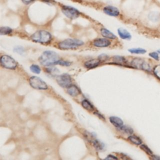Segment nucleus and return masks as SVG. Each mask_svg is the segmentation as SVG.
<instances>
[{
    "mask_svg": "<svg viewBox=\"0 0 160 160\" xmlns=\"http://www.w3.org/2000/svg\"><path fill=\"white\" fill-rule=\"evenodd\" d=\"M71 63L68 61H65L64 60H60L58 63V64H60L61 66H69L71 65Z\"/></svg>",
    "mask_w": 160,
    "mask_h": 160,
    "instance_id": "28",
    "label": "nucleus"
},
{
    "mask_svg": "<svg viewBox=\"0 0 160 160\" xmlns=\"http://www.w3.org/2000/svg\"><path fill=\"white\" fill-rule=\"evenodd\" d=\"M103 12L110 16L117 17L120 15V10L115 6H106L103 8Z\"/></svg>",
    "mask_w": 160,
    "mask_h": 160,
    "instance_id": "9",
    "label": "nucleus"
},
{
    "mask_svg": "<svg viewBox=\"0 0 160 160\" xmlns=\"http://www.w3.org/2000/svg\"><path fill=\"white\" fill-rule=\"evenodd\" d=\"M110 121L117 128H120L123 125V120L117 117H110Z\"/></svg>",
    "mask_w": 160,
    "mask_h": 160,
    "instance_id": "15",
    "label": "nucleus"
},
{
    "mask_svg": "<svg viewBox=\"0 0 160 160\" xmlns=\"http://www.w3.org/2000/svg\"><path fill=\"white\" fill-rule=\"evenodd\" d=\"M60 60L59 55L52 51H46L40 57L39 61L41 64L45 66H51L58 64Z\"/></svg>",
    "mask_w": 160,
    "mask_h": 160,
    "instance_id": "1",
    "label": "nucleus"
},
{
    "mask_svg": "<svg viewBox=\"0 0 160 160\" xmlns=\"http://www.w3.org/2000/svg\"><path fill=\"white\" fill-rule=\"evenodd\" d=\"M128 140L131 143H133V144H136V145H140L142 143V141H141V139L140 138H138V136H133V135L130 136L128 137Z\"/></svg>",
    "mask_w": 160,
    "mask_h": 160,
    "instance_id": "18",
    "label": "nucleus"
},
{
    "mask_svg": "<svg viewBox=\"0 0 160 160\" xmlns=\"http://www.w3.org/2000/svg\"><path fill=\"white\" fill-rule=\"evenodd\" d=\"M1 64L3 67L9 70H15L17 67L16 61L8 55H3L1 57Z\"/></svg>",
    "mask_w": 160,
    "mask_h": 160,
    "instance_id": "6",
    "label": "nucleus"
},
{
    "mask_svg": "<svg viewBox=\"0 0 160 160\" xmlns=\"http://www.w3.org/2000/svg\"><path fill=\"white\" fill-rule=\"evenodd\" d=\"M113 58H114V60H115V61H116L118 63H123V62L125 61V59L122 56H114Z\"/></svg>",
    "mask_w": 160,
    "mask_h": 160,
    "instance_id": "27",
    "label": "nucleus"
},
{
    "mask_svg": "<svg viewBox=\"0 0 160 160\" xmlns=\"http://www.w3.org/2000/svg\"><path fill=\"white\" fill-rule=\"evenodd\" d=\"M13 30L10 28L9 27L4 26L2 27L0 29V35H9L12 33Z\"/></svg>",
    "mask_w": 160,
    "mask_h": 160,
    "instance_id": "19",
    "label": "nucleus"
},
{
    "mask_svg": "<svg viewBox=\"0 0 160 160\" xmlns=\"http://www.w3.org/2000/svg\"><path fill=\"white\" fill-rule=\"evenodd\" d=\"M153 159H160V157H153Z\"/></svg>",
    "mask_w": 160,
    "mask_h": 160,
    "instance_id": "33",
    "label": "nucleus"
},
{
    "mask_svg": "<svg viewBox=\"0 0 160 160\" xmlns=\"http://www.w3.org/2000/svg\"><path fill=\"white\" fill-rule=\"evenodd\" d=\"M118 130L121 132H123L124 133L126 134H131L133 133V130L128 127H127V126H122V127L118 128Z\"/></svg>",
    "mask_w": 160,
    "mask_h": 160,
    "instance_id": "20",
    "label": "nucleus"
},
{
    "mask_svg": "<svg viewBox=\"0 0 160 160\" xmlns=\"http://www.w3.org/2000/svg\"><path fill=\"white\" fill-rule=\"evenodd\" d=\"M82 105L85 109H86L88 111H93L94 110V107L93 105L91 104V103L87 99H84L82 102Z\"/></svg>",
    "mask_w": 160,
    "mask_h": 160,
    "instance_id": "17",
    "label": "nucleus"
},
{
    "mask_svg": "<svg viewBox=\"0 0 160 160\" xmlns=\"http://www.w3.org/2000/svg\"><path fill=\"white\" fill-rule=\"evenodd\" d=\"M61 11L67 18L71 19L77 18L80 16V14H81L79 11L75 8L66 5L62 6Z\"/></svg>",
    "mask_w": 160,
    "mask_h": 160,
    "instance_id": "4",
    "label": "nucleus"
},
{
    "mask_svg": "<svg viewBox=\"0 0 160 160\" xmlns=\"http://www.w3.org/2000/svg\"><path fill=\"white\" fill-rule=\"evenodd\" d=\"M105 159H118V158L116 157L115 156H113L112 155H110Z\"/></svg>",
    "mask_w": 160,
    "mask_h": 160,
    "instance_id": "31",
    "label": "nucleus"
},
{
    "mask_svg": "<svg viewBox=\"0 0 160 160\" xmlns=\"http://www.w3.org/2000/svg\"><path fill=\"white\" fill-rule=\"evenodd\" d=\"M150 56L151 57H152L153 58H154V59L156 60H159V55H158V54L157 53H156V52H153V53H150Z\"/></svg>",
    "mask_w": 160,
    "mask_h": 160,
    "instance_id": "30",
    "label": "nucleus"
},
{
    "mask_svg": "<svg viewBox=\"0 0 160 160\" xmlns=\"http://www.w3.org/2000/svg\"><path fill=\"white\" fill-rule=\"evenodd\" d=\"M129 52L133 54H144L146 52V51L144 49L142 48H133L128 50Z\"/></svg>",
    "mask_w": 160,
    "mask_h": 160,
    "instance_id": "21",
    "label": "nucleus"
},
{
    "mask_svg": "<svg viewBox=\"0 0 160 160\" xmlns=\"http://www.w3.org/2000/svg\"><path fill=\"white\" fill-rule=\"evenodd\" d=\"M30 84L31 86L36 89L45 90L48 89V85L43 79L37 76H33L30 79Z\"/></svg>",
    "mask_w": 160,
    "mask_h": 160,
    "instance_id": "5",
    "label": "nucleus"
},
{
    "mask_svg": "<svg viewBox=\"0 0 160 160\" xmlns=\"http://www.w3.org/2000/svg\"><path fill=\"white\" fill-rule=\"evenodd\" d=\"M100 63L101 61L99 60H91L85 63V66L88 69H92V68L97 67Z\"/></svg>",
    "mask_w": 160,
    "mask_h": 160,
    "instance_id": "14",
    "label": "nucleus"
},
{
    "mask_svg": "<svg viewBox=\"0 0 160 160\" xmlns=\"http://www.w3.org/2000/svg\"><path fill=\"white\" fill-rule=\"evenodd\" d=\"M154 73L156 76L160 79V65H158L154 68Z\"/></svg>",
    "mask_w": 160,
    "mask_h": 160,
    "instance_id": "26",
    "label": "nucleus"
},
{
    "mask_svg": "<svg viewBox=\"0 0 160 160\" xmlns=\"http://www.w3.org/2000/svg\"><path fill=\"white\" fill-rule=\"evenodd\" d=\"M109 58V56H107L106 54H101L99 56V60L100 61H106Z\"/></svg>",
    "mask_w": 160,
    "mask_h": 160,
    "instance_id": "29",
    "label": "nucleus"
},
{
    "mask_svg": "<svg viewBox=\"0 0 160 160\" xmlns=\"http://www.w3.org/2000/svg\"><path fill=\"white\" fill-rule=\"evenodd\" d=\"M21 1L23 2L25 5H29L31 3H32L33 2L35 1V0H21Z\"/></svg>",
    "mask_w": 160,
    "mask_h": 160,
    "instance_id": "32",
    "label": "nucleus"
},
{
    "mask_svg": "<svg viewBox=\"0 0 160 160\" xmlns=\"http://www.w3.org/2000/svg\"><path fill=\"white\" fill-rule=\"evenodd\" d=\"M159 15L158 13H151L150 14V16H149V18L151 20V21H158L159 19Z\"/></svg>",
    "mask_w": 160,
    "mask_h": 160,
    "instance_id": "23",
    "label": "nucleus"
},
{
    "mask_svg": "<svg viewBox=\"0 0 160 160\" xmlns=\"http://www.w3.org/2000/svg\"><path fill=\"white\" fill-rule=\"evenodd\" d=\"M131 65L139 70L150 71V66L148 62L141 58H135L131 62Z\"/></svg>",
    "mask_w": 160,
    "mask_h": 160,
    "instance_id": "8",
    "label": "nucleus"
},
{
    "mask_svg": "<svg viewBox=\"0 0 160 160\" xmlns=\"http://www.w3.org/2000/svg\"><path fill=\"white\" fill-rule=\"evenodd\" d=\"M118 33L120 36V37L123 40H129L131 38V34L127 30L124 28H119L118 30Z\"/></svg>",
    "mask_w": 160,
    "mask_h": 160,
    "instance_id": "12",
    "label": "nucleus"
},
{
    "mask_svg": "<svg viewBox=\"0 0 160 160\" xmlns=\"http://www.w3.org/2000/svg\"><path fill=\"white\" fill-rule=\"evenodd\" d=\"M111 41L107 38H98L93 41V44L97 48H106L111 45Z\"/></svg>",
    "mask_w": 160,
    "mask_h": 160,
    "instance_id": "10",
    "label": "nucleus"
},
{
    "mask_svg": "<svg viewBox=\"0 0 160 160\" xmlns=\"http://www.w3.org/2000/svg\"><path fill=\"white\" fill-rule=\"evenodd\" d=\"M141 148L143 151H144L146 153L149 154V155H152V151H151V150L147 146H146L145 144H141Z\"/></svg>",
    "mask_w": 160,
    "mask_h": 160,
    "instance_id": "24",
    "label": "nucleus"
},
{
    "mask_svg": "<svg viewBox=\"0 0 160 160\" xmlns=\"http://www.w3.org/2000/svg\"><path fill=\"white\" fill-rule=\"evenodd\" d=\"M101 35L105 38L110 40H115L117 39V37L114 35L113 33L106 28H101L100 30Z\"/></svg>",
    "mask_w": 160,
    "mask_h": 160,
    "instance_id": "11",
    "label": "nucleus"
},
{
    "mask_svg": "<svg viewBox=\"0 0 160 160\" xmlns=\"http://www.w3.org/2000/svg\"><path fill=\"white\" fill-rule=\"evenodd\" d=\"M30 70L31 71L35 74H40L41 73V68L37 64H32L30 66Z\"/></svg>",
    "mask_w": 160,
    "mask_h": 160,
    "instance_id": "22",
    "label": "nucleus"
},
{
    "mask_svg": "<svg viewBox=\"0 0 160 160\" xmlns=\"http://www.w3.org/2000/svg\"><path fill=\"white\" fill-rule=\"evenodd\" d=\"M158 52H159V53H160V50H159V51H158Z\"/></svg>",
    "mask_w": 160,
    "mask_h": 160,
    "instance_id": "34",
    "label": "nucleus"
},
{
    "mask_svg": "<svg viewBox=\"0 0 160 160\" xmlns=\"http://www.w3.org/2000/svg\"><path fill=\"white\" fill-rule=\"evenodd\" d=\"M14 51L19 54H23L25 52V49L22 47H16L14 49Z\"/></svg>",
    "mask_w": 160,
    "mask_h": 160,
    "instance_id": "25",
    "label": "nucleus"
},
{
    "mask_svg": "<svg viewBox=\"0 0 160 160\" xmlns=\"http://www.w3.org/2000/svg\"><path fill=\"white\" fill-rule=\"evenodd\" d=\"M67 92L71 96H77L81 93L79 88L75 85H71L68 87L67 89Z\"/></svg>",
    "mask_w": 160,
    "mask_h": 160,
    "instance_id": "13",
    "label": "nucleus"
},
{
    "mask_svg": "<svg viewBox=\"0 0 160 160\" xmlns=\"http://www.w3.org/2000/svg\"><path fill=\"white\" fill-rule=\"evenodd\" d=\"M91 143H93V146H95V148L98 151H102L104 150L105 148V145L103 143H102L101 141H98L97 139H96L95 138H94L92 141H91Z\"/></svg>",
    "mask_w": 160,
    "mask_h": 160,
    "instance_id": "16",
    "label": "nucleus"
},
{
    "mask_svg": "<svg viewBox=\"0 0 160 160\" xmlns=\"http://www.w3.org/2000/svg\"><path fill=\"white\" fill-rule=\"evenodd\" d=\"M56 82L61 87L68 88L71 85L72 79L68 74H62L57 76Z\"/></svg>",
    "mask_w": 160,
    "mask_h": 160,
    "instance_id": "7",
    "label": "nucleus"
},
{
    "mask_svg": "<svg viewBox=\"0 0 160 160\" xmlns=\"http://www.w3.org/2000/svg\"><path fill=\"white\" fill-rule=\"evenodd\" d=\"M84 44L82 40L78 39H66L59 43V48L61 50H73L76 49Z\"/></svg>",
    "mask_w": 160,
    "mask_h": 160,
    "instance_id": "3",
    "label": "nucleus"
},
{
    "mask_svg": "<svg viewBox=\"0 0 160 160\" xmlns=\"http://www.w3.org/2000/svg\"><path fill=\"white\" fill-rule=\"evenodd\" d=\"M31 39L36 43L41 44H48L52 40L51 33L45 30H39L33 33L31 36Z\"/></svg>",
    "mask_w": 160,
    "mask_h": 160,
    "instance_id": "2",
    "label": "nucleus"
}]
</instances>
